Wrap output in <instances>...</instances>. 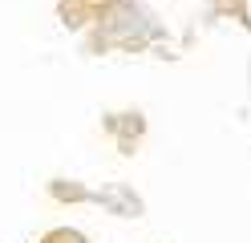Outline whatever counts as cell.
<instances>
[{"label":"cell","instance_id":"obj_1","mask_svg":"<svg viewBox=\"0 0 251 243\" xmlns=\"http://www.w3.org/2000/svg\"><path fill=\"white\" fill-rule=\"evenodd\" d=\"M158 21L134 0H114L101 16H98V28L93 37L98 41H109V45H122V49H146L154 37H158Z\"/></svg>","mask_w":251,"mask_h":243},{"label":"cell","instance_id":"obj_2","mask_svg":"<svg viewBox=\"0 0 251 243\" xmlns=\"http://www.w3.org/2000/svg\"><path fill=\"white\" fill-rule=\"evenodd\" d=\"M37 243H89L81 231H73V227H53V231H45Z\"/></svg>","mask_w":251,"mask_h":243}]
</instances>
